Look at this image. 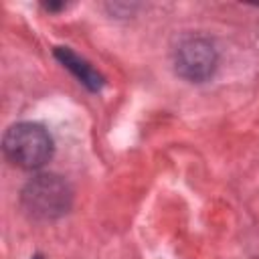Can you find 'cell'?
<instances>
[{"label": "cell", "instance_id": "cell-5", "mask_svg": "<svg viewBox=\"0 0 259 259\" xmlns=\"http://www.w3.org/2000/svg\"><path fill=\"white\" fill-rule=\"evenodd\" d=\"M32 259H42V257H40V255H34V257H32Z\"/></svg>", "mask_w": 259, "mask_h": 259}, {"label": "cell", "instance_id": "cell-2", "mask_svg": "<svg viewBox=\"0 0 259 259\" xmlns=\"http://www.w3.org/2000/svg\"><path fill=\"white\" fill-rule=\"evenodd\" d=\"M24 208L38 219H55L67 212L71 204L69 184L55 174H42L30 180L22 192Z\"/></svg>", "mask_w": 259, "mask_h": 259}, {"label": "cell", "instance_id": "cell-4", "mask_svg": "<svg viewBox=\"0 0 259 259\" xmlns=\"http://www.w3.org/2000/svg\"><path fill=\"white\" fill-rule=\"evenodd\" d=\"M55 57L65 65V69H69L89 91H99L103 87V77L79 55H75L71 49L67 47H57L55 49Z\"/></svg>", "mask_w": 259, "mask_h": 259}, {"label": "cell", "instance_id": "cell-1", "mask_svg": "<svg viewBox=\"0 0 259 259\" xmlns=\"http://www.w3.org/2000/svg\"><path fill=\"white\" fill-rule=\"evenodd\" d=\"M4 156L22 170L42 168L53 158V138L40 125L32 121H20L10 125L2 138Z\"/></svg>", "mask_w": 259, "mask_h": 259}, {"label": "cell", "instance_id": "cell-3", "mask_svg": "<svg viewBox=\"0 0 259 259\" xmlns=\"http://www.w3.org/2000/svg\"><path fill=\"white\" fill-rule=\"evenodd\" d=\"M217 61H219L217 49L212 47L210 40L200 38V36H190L178 45L174 67L180 77L200 83L214 73Z\"/></svg>", "mask_w": 259, "mask_h": 259}]
</instances>
